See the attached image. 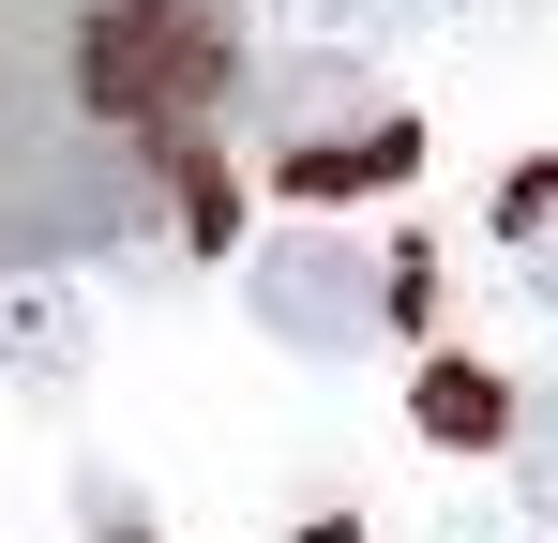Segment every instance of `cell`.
<instances>
[{"instance_id":"obj_1","label":"cell","mask_w":558,"mask_h":543,"mask_svg":"<svg viewBox=\"0 0 558 543\" xmlns=\"http://www.w3.org/2000/svg\"><path fill=\"white\" fill-rule=\"evenodd\" d=\"M242 90L227 0H0V272L211 227V121Z\"/></svg>"},{"instance_id":"obj_2","label":"cell","mask_w":558,"mask_h":543,"mask_svg":"<svg viewBox=\"0 0 558 543\" xmlns=\"http://www.w3.org/2000/svg\"><path fill=\"white\" fill-rule=\"evenodd\" d=\"M408 287H423V257H377L348 227H287V242H257V272H242L257 333H272V348H317V362H348L363 333H392Z\"/></svg>"},{"instance_id":"obj_3","label":"cell","mask_w":558,"mask_h":543,"mask_svg":"<svg viewBox=\"0 0 558 543\" xmlns=\"http://www.w3.org/2000/svg\"><path fill=\"white\" fill-rule=\"evenodd\" d=\"M529 408L483 377V362H423V438H453V452H483V438H513Z\"/></svg>"},{"instance_id":"obj_4","label":"cell","mask_w":558,"mask_h":543,"mask_svg":"<svg viewBox=\"0 0 558 543\" xmlns=\"http://www.w3.org/2000/svg\"><path fill=\"white\" fill-rule=\"evenodd\" d=\"M302 196H377V181H408V121H377V136H332V152H287Z\"/></svg>"},{"instance_id":"obj_5","label":"cell","mask_w":558,"mask_h":543,"mask_svg":"<svg viewBox=\"0 0 558 543\" xmlns=\"http://www.w3.org/2000/svg\"><path fill=\"white\" fill-rule=\"evenodd\" d=\"M0 362H15V377H61V362H76V302H61V287H0Z\"/></svg>"},{"instance_id":"obj_6","label":"cell","mask_w":558,"mask_h":543,"mask_svg":"<svg viewBox=\"0 0 558 543\" xmlns=\"http://www.w3.org/2000/svg\"><path fill=\"white\" fill-rule=\"evenodd\" d=\"M513 257H529V302L558 317V167H529V181H513Z\"/></svg>"},{"instance_id":"obj_7","label":"cell","mask_w":558,"mask_h":543,"mask_svg":"<svg viewBox=\"0 0 558 543\" xmlns=\"http://www.w3.org/2000/svg\"><path fill=\"white\" fill-rule=\"evenodd\" d=\"M513 468H529V498L558 514V393H529V423H513Z\"/></svg>"},{"instance_id":"obj_8","label":"cell","mask_w":558,"mask_h":543,"mask_svg":"<svg viewBox=\"0 0 558 543\" xmlns=\"http://www.w3.org/2000/svg\"><path fill=\"white\" fill-rule=\"evenodd\" d=\"M287 15H302V31H317V46H363V31H392V15H408V0H287Z\"/></svg>"}]
</instances>
